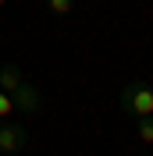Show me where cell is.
<instances>
[{
	"label": "cell",
	"mask_w": 153,
	"mask_h": 156,
	"mask_svg": "<svg viewBox=\"0 0 153 156\" xmlns=\"http://www.w3.org/2000/svg\"><path fill=\"white\" fill-rule=\"evenodd\" d=\"M75 4H78V0H47V7L54 11V14H71Z\"/></svg>",
	"instance_id": "8992f818"
},
{
	"label": "cell",
	"mask_w": 153,
	"mask_h": 156,
	"mask_svg": "<svg viewBox=\"0 0 153 156\" xmlns=\"http://www.w3.org/2000/svg\"><path fill=\"white\" fill-rule=\"evenodd\" d=\"M4 4H7V0H0V7H4Z\"/></svg>",
	"instance_id": "ba28073f"
},
{
	"label": "cell",
	"mask_w": 153,
	"mask_h": 156,
	"mask_svg": "<svg viewBox=\"0 0 153 156\" xmlns=\"http://www.w3.org/2000/svg\"><path fill=\"white\" fill-rule=\"evenodd\" d=\"M25 146H29V128L21 121H0V153L18 156Z\"/></svg>",
	"instance_id": "7a4b0ae2"
},
{
	"label": "cell",
	"mask_w": 153,
	"mask_h": 156,
	"mask_svg": "<svg viewBox=\"0 0 153 156\" xmlns=\"http://www.w3.org/2000/svg\"><path fill=\"white\" fill-rule=\"evenodd\" d=\"M118 107H121L128 117L153 114V85L150 82H128V85L118 92Z\"/></svg>",
	"instance_id": "6da1fadb"
},
{
	"label": "cell",
	"mask_w": 153,
	"mask_h": 156,
	"mask_svg": "<svg viewBox=\"0 0 153 156\" xmlns=\"http://www.w3.org/2000/svg\"><path fill=\"white\" fill-rule=\"evenodd\" d=\"M21 82H25V78H21L18 64H4V68H0V89H4V92H14Z\"/></svg>",
	"instance_id": "277c9868"
},
{
	"label": "cell",
	"mask_w": 153,
	"mask_h": 156,
	"mask_svg": "<svg viewBox=\"0 0 153 156\" xmlns=\"http://www.w3.org/2000/svg\"><path fill=\"white\" fill-rule=\"evenodd\" d=\"M11 103H14V114L32 117L39 107H43V96H39V89L32 85V82H21V85L11 92Z\"/></svg>",
	"instance_id": "3957f363"
},
{
	"label": "cell",
	"mask_w": 153,
	"mask_h": 156,
	"mask_svg": "<svg viewBox=\"0 0 153 156\" xmlns=\"http://www.w3.org/2000/svg\"><path fill=\"white\" fill-rule=\"evenodd\" d=\"M11 114H14V103H11V92H4V89H0V121H7Z\"/></svg>",
	"instance_id": "52a82bcc"
},
{
	"label": "cell",
	"mask_w": 153,
	"mask_h": 156,
	"mask_svg": "<svg viewBox=\"0 0 153 156\" xmlns=\"http://www.w3.org/2000/svg\"><path fill=\"white\" fill-rule=\"evenodd\" d=\"M139 124H135V135L143 138V142H150L153 146V114H146V117H135Z\"/></svg>",
	"instance_id": "5b68a950"
}]
</instances>
